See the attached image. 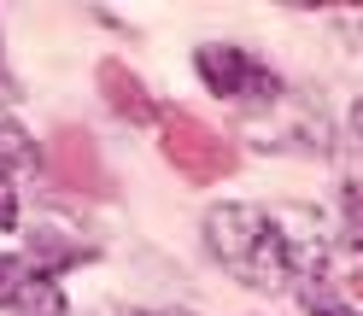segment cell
Instances as JSON below:
<instances>
[{
  "label": "cell",
  "mask_w": 363,
  "mask_h": 316,
  "mask_svg": "<svg viewBox=\"0 0 363 316\" xmlns=\"http://www.w3.org/2000/svg\"><path fill=\"white\" fill-rule=\"evenodd\" d=\"M206 246L240 287L252 293H281L293 281L316 276L323 264V229L293 235V211H264V205H211L206 211Z\"/></svg>",
  "instance_id": "cell-1"
},
{
  "label": "cell",
  "mask_w": 363,
  "mask_h": 316,
  "mask_svg": "<svg viewBox=\"0 0 363 316\" xmlns=\"http://www.w3.org/2000/svg\"><path fill=\"white\" fill-rule=\"evenodd\" d=\"M194 71H199V82H206L217 100H229L240 111H269L287 94L269 64H258L252 53H240V47H223V41H206V47L194 53Z\"/></svg>",
  "instance_id": "cell-2"
},
{
  "label": "cell",
  "mask_w": 363,
  "mask_h": 316,
  "mask_svg": "<svg viewBox=\"0 0 363 316\" xmlns=\"http://www.w3.org/2000/svg\"><path fill=\"white\" fill-rule=\"evenodd\" d=\"M164 158L188 176V182H223V176H235L240 164V147L229 141V135H217L211 123L188 118V111H170L164 118Z\"/></svg>",
  "instance_id": "cell-3"
},
{
  "label": "cell",
  "mask_w": 363,
  "mask_h": 316,
  "mask_svg": "<svg viewBox=\"0 0 363 316\" xmlns=\"http://www.w3.org/2000/svg\"><path fill=\"white\" fill-rule=\"evenodd\" d=\"M48 170H53L59 193H71V199H106V193H111V176H106V164H100L94 135L77 129V123H59V129H53Z\"/></svg>",
  "instance_id": "cell-4"
},
{
  "label": "cell",
  "mask_w": 363,
  "mask_h": 316,
  "mask_svg": "<svg viewBox=\"0 0 363 316\" xmlns=\"http://www.w3.org/2000/svg\"><path fill=\"white\" fill-rule=\"evenodd\" d=\"M0 310H12V316H71L53 276H41L30 258H6V252H0Z\"/></svg>",
  "instance_id": "cell-5"
},
{
  "label": "cell",
  "mask_w": 363,
  "mask_h": 316,
  "mask_svg": "<svg viewBox=\"0 0 363 316\" xmlns=\"http://www.w3.org/2000/svg\"><path fill=\"white\" fill-rule=\"evenodd\" d=\"M258 141H269L276 152H334L328 147V123H323V111H311L299 106L293 94H281L276 106H269V118H258Z\"/></svg>",
  "instance_id": "cell-6"
},
{
  "label": "cell",
  "mask_w": 363,
  "mask_h": 316,
  "mask_svg": "<svg viewBox=\"0 0 363 316\" xmlns=\"http://www.w3.org/2000/svg\"><path fill=\"white\" fill-rule=\"evenodd\" d=\"M100 94H106V106L118 111L123 123H152L158 118V106H152V94H147V82L129 71V64H118V59H106L100 64Z\"/></svg>",
  "instance_id": "cell-7"
},
{
  "label": "cell",
  "mask_w": 363,
  "mask_h": 316,
  "mask_svg": "<svg viewBox=\"0 0 363 316\" xmlns=\"http://www.w3.org/2000/svg\"><path fill=\"white\" fill-rule=\"evenodd\" d=\"M305 281H311V276H305ZM316 281H328L340 299L363 305V252H357V246H328L323 264H316Z\"/></svg>",
  "instance_id": "cell-8"
},
{
  "label": "cell",
  "mask_w": 363,
  "mask_h": 316,
  "mask_svg": "<svg viewBox=\"0 0 363 316\" xmlns=\"http://www.w3.org/2000/svg\"><path fill=\"white\" fill-rule=\"evenodd\" d=\"M41 276H53V269H65V264H82V258H94V246L88 240H65V235H35V246L24 252Z\"/></svg>",
  "instance_id": "cell-9"
},
{
  "label": "cell",
  "mask_w": 363,
  "mask_h": 316,
  "mask_svg": "<svg viewBox=\"0 0 363 316\" xmlns=\"http://www.w3.org/2000/svg\"><path fill=\"white\" fill-rule=\"evenodd\" d=\"M299 305H305V316H363L352 299H340V293L328 287V281H299Z\"/></svg>",
  "instance_id": "cell-10"
},
{
  "label": "cell",
  "mask_w": 363,
  "mask_h": 316,
  "mask_svg": "<svg viewBox=\"0 0 363 316\" xmlns=\"http://www.w3.org/2000/svg\"><path fill=\"white\" fill-rule=\"evenodd\" d=\"M30 164H35V141L12 118H0V170L18 176V170H30Z\"/></svg>",
  "instance_id": "cell-11"
},
{
  "label": "cell",
  "mask_w": 363,
  "mask_h": 316,
  "mask_svg": "<svg viewBox=\"0 0 363 316\" xmlns=\"http://www.w3.org/2000/svg\"><path fill=\"white\" fill-rule=\"evenodd\" d=\"M340 211H346V240L363 252V182H346V188H340Z\"/></svg>",
  "instance_id": "cell-12"
},
{
  "label": "cell",
  "mask_w": 363,
  "mask_h": 316,
  "mask_svg": "<svg viewBox=\"0 0 363 316\" xmlns=\"http://www.w3.org/2000/svg\"><path fill=\"white\" fill-rule=\"evenodd\" d=\"M334 30L352 41V47H363V6H340L334 12Z\"/></svg>",
  "instance_id": "cell-13"
},
{
  "label": "cell",
  "mask_w": 363,
  "mask_h": 316,
  "mask_svg": "<svg viewBox=\"0 0 363 316\" xmlns=\"http://www.w3.org/2000/svg\"><path fill=\"white\" fill-rule=\"evenodd\" d=\"M12 100H18V82H12L6 64H0V106H12Z\"/></svg>",
  "instance_id": "cell-14"
},
{
  "label": "cell",
  "mask_w": 363,
  "mask_h": 316,
  "mask_svg": "<svg viewBox=\"0 0 363 316\" xmlns=\"http://www.w3.org/2000/svg\"><path fill=\"white\" fill-rule=\"evenodd\" d=\"M141 316H188V310H141Z\"/></svg>",
  "instance_id": "cell-15"
},
{
  "label": "cell",
  "mask_w": 363,
  "mask_h": 316,
  "mask_svg": "<svg viewBox=\"0 0 363 316\" xmlns=\"http://www.w3.org/2000/svg\"><path fill=\"white\" fill-rule=\"evenodd\" d=\"M352 123H357V135H363V100H357V111H352Z\"/></svg>",
  "instance_id": "cell-16"
},
{
  "label": "cell",
  "mask_w": 363,
  "mask_h": 316,
  "mask_svg": "<svg viewBox=\"0 0 363 316\" xmlns=\"http://www.w3.org/2000/svg\"><path fill=\"white\" fill-rule=\"evenodd\" d=\"M0 182H6V170H0Z\"/></svg>",
  "instance_id": "cell-17"
}]
</instances>
